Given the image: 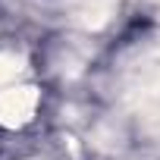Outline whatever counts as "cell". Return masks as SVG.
Wrapping results in <instances>:
<instances>
[{"label": "cell", "instance_id": "obj_1", "mask_svg": "<svg viewBox=\"0 0 160 160\" xmlns=\"http://www.w3.org/2000/svg\"><path fill=\"white\" fill-rule=\"evenodd\" d=\"M35 107V91L32 88H16V91H7L0 94V116L3 119H25Z\"/></svg>", "mask_w": 160, "mask_h": 160}, {"label": "cell", "instance_id": "obj_2", "mask_svg": "<svg viewBox=\"0 0 160 160\" xmlns=\"http://www.w3.org/2000/svg\"><path fill=\"white\" fill-rule=\"evenodd\" d=\"M16 72H19V60H13V57H0V82L13 78Z\"/></svg>", "mask_w": 160, "mask_h": 160}]
</instances>
